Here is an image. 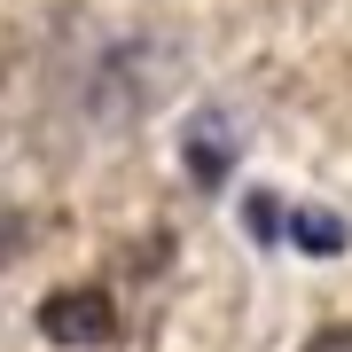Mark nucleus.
Here are the masks:
<instances>
[{
	"mask_svg": "<svg viewBox=\"0 0 352 352\" xmlns=\"http://www.w3.org/2000/svg\"><path fill=\"white\" fill-rule=\"evenodd\" d=\"M243 227H251V243H274L282 227H289V212H282L274 196H251V204H243Z\"/></svg>",
	"mask_w": 352,
	"mask_h": 352,
	"instance_id": "obj_4",
	"label": "nucleus"
},
{
	"mask_svg": "<svg viewBox=\"0 0 352 352\" xmlns=\"http://www.w3.org/2000/svg\"><path fill=\"white\" fill-rule=\"evenodd\" d=\"M305 352H352V321H337V329H314V337H305Z\"/></svg>",
	"mask_w": 352,
	"mask_h": 352,
	"instance_id": "obj_5",
	"label": "nucleus"
},
{
	"mask_svg": "<svg viewBox=\"0 0 352 352\" xmlns=\"http://www.w3.org/2000/svg\"><path fill=\"white\" fill-rule=\"evenodd\" d=\"M180 157H188L196 188H219V180L235 173V126H227V110H196L188 133H180Z\"/></svg>",
	"mask_w": 352,
	"mask_h": 352,
	"instance_id": "obj_2",
	"label": "nucleus"
},
{
	"mask_svg": "<svg viewBox=\"0 0 352 352\" xmlns=\"http://www.w3.org/2000/svg\"><path fill=\"white\" fill-rule=\"evenodd\" d=\"M282 235H289V251H305V258H337L344 243H352V227H344L337 212H329V204H298Z\"/></svg>",
	"mask_w": 352,
	"mask_h": 352,
	"instance_id": "obj_3",
	"label": "nucleus"
},
{
	"mask_svg": "<svg viewBox=\"0 0 352 352\" xmlns=\"http://www.w3.org/2000/svg\"><path fill=\"white\" fill-rule=\"evenodd\" d=\"M39 337L63 344V352H94L118 337V298L110 289H55L47 305H39Z\"/></svg>",
	"mask_w": 352,
	"mask_h": 352,
	"instance_id": "obj_1",
	"label": "nucleus"
}]
</instances>
